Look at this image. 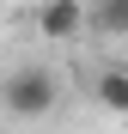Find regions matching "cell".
Masks as SVG:
<instances>
[{"mask_svg": "<svg viewBox=\"0 0 128 134\" xmlns=\"http://www.w3.org/2000/svg\"><path fill=\"white\" fill-rule=\"evenodd\" d=\"M37 31L49 43H73L85 31V6H79V0H43V6H37Z\"/></svg>", "mask_w": 128, "mask_h": 134, "instance_id": "7a4b0ae2", "label": "cell"}, {"mask_svg": "<svg viewBox=\"0 0 128 134\" xmlns=\"http://www.w3.org/2000/svg\"><path fill=\"white\" fill-rule=\"evenodd\" d=\"M85 25L98 37H122L128 31V0H92V6H85Z\"/></svg>", "mask_w": 128, "mask_h": 134, "instance_id": "3957f363", "label": "cell"}, {"mask_svg": "<svg viewBox=\"0 0 128 134\" xmlns=\"http://www.w3.org/2000/svg\"><path fill=\"white\" fill-rule=\"evenodd\" d=\"M55 104H61V79L49 73V67H12L6 79H0V110H6L12 122H43V116H55Z\"/></svg>", "mask_w": 128, "mask_h": 134, "instance_id": "6da1fadb", "label": "cell"}, {"mask_svg": "<svg viewBox=\"0 0 128 134\" xmlns=\"http://www.w3.org/2000/svg\"><path fill=\"white\" fill-rule=\"evenodd\" d=\"M98 104L110 110V116L128 110V73H122V67H104V73H98Z\"/></svg>", "mask_w": 128, "mask_h": 134, "instance_id": "277c9868", "label": "cell"}]
</instances>
